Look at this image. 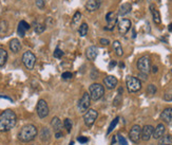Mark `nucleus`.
I'll return each mask as SVG.
<instances>
[{
    "instance_id": "nucleus-23",
    "label": "nucleus",
    "mask_w": 172,
    "mask_h": 145,
    "mask_svg": "<svg viewBox=\"0 0 172 145\" xmlns=\"http://www.w3.org/2000/svg\"><path fill=\"white\" fill-rule=\"evenodd\" d=\"M51 126L53 127V129L55 130V132H61V127H62V124H61V121L57 118V117H54L52 119V122H51Z\"/></svg>"
},
{
    "instance_id": "nucleus-34",
    "label": "nucleus",
    "mask_w": 172,
    "mask_h": 145,
    "mask_svg": "<svg viewBox=\"0 0 172 145\" xmlns=\"http://www.w3.org/2000/svg\"><path fill=\"white\" fill-rule=\"evenodd\" d=\"M117 139H118V143L120 145H128V142H127L126 138L123 137L121 135H119V133L117 135Z\"/></svg>"
},
{
    "instance_id": "nucleus-38",
    "label": "nucleus",
    "mask_w": 172,
    "mask_h": 145,
    "mask_svg": "<svg viewBox=\"0 0 172 145\" xmlns=\"http://www.w3.org/2000/svg\"><path fill=\"white\" fill-rule=\"evenodd\" d=\"M120 102H121V94H117V96H116L114 99V101H113V105L117 106Z\"/></svg>"
},
{
    "instance_id": "nucleus-46",
    "label": "nucleus",
    "mask_w": 172,
    "mask_h": 145,
    "mask_svg": "<svg viewBox=\"0 0 172 145\" xmlns=\"http://www.w3.org/2000/svg\"><path fill=\"white\" fill-rule=\"evenodd\" d=\"M157 71H159V67H157V66L152 67V72H153V73H156Z\"/></svg>"
},
{
    "instance_id": "nucleus-20",
    "label": "nucleus",
    "mask_w": 172,
    "mask_h": 145,
    "mask_svg": "<svg viewBox=\"0 0 172 145\" xmlns=\"http://www.w3.org/2000/svg\"><path fill=\"white\" fill-rule=\"evenodd\" d=\"M10 49H11V51L14 53H17L20 51L21 44H20V41H19V39H17V38H13V39L10 41Z\"/></svg>"
},
{
    "instance_id": "nucleus-36",
    "label": "nucleus",
    "mask_w": 172,
    "mask_h": 145,
    "mask_svg": "<svg viewBox=\"0 0 172 145\" xmlns=\"http://www.w3.org/2000/svg\"><path fill=\"white\" fill-rule=\"evenodd\" d=\"M62 55H63V52L59 48L55 49V51H54V57L55 58H61Z\"/></svg>"
},
{
    "instance_id": "nucleus-19",
    "label": "nucleus",
    "mask_w": 172,
    "mask_h": 145,
    "mask_svg": "<svg viewBox=\"0 0 172 145\" xmlns=\"http://www.w3.org/2000/svg\"><path fill=\"white\" fill-rule=\"evenodd\" d=\"M27 30H30V24L27 23V21L21 20L20 22H19L17 32H18V34L21 36V37H23V36L26 35V32L27 31Z\"/></svg>"
},
{
    "instance_id": "nucleus-42",
    "label": "nucleus",
    "mask_w": 172,
    "mask_h": 145,
    "mask_svg": "<svg viewBox=\"0 0 172 145\" xmlns=\"http://www.w3.org/2000/svg\"><path fill=\"white\" fill-rule=\"evenodd\" d=\"M99 41H101V44H104V46H106V44L108 46V44H110L109 39H107V38H101V39L99 40Z\"/></svg>"
},
{
    "instance_id": "nucleus-27",
    "label": "nucleus",
    "mask_w": 172,
    "mask_h": 145,
    "mask_svg": "<svg viewBox=\"0 0 172 145\" xmlns=\"http://www.w3.org/2000/svg\"><path fill=\"white\" fill-rule=\"evenodd\" d=\"M7 60V52L4 49L0 48V68L5 65Z\"/></svg>"
},
{
    "instance_id": "nucleus-45",
    "label": "nucleus",
    "mask_w": 172,
    "mask_h": 145,
    "mask_svg": "<svg viewBox=\"0 0 172 145\" xmlns=\"http://www.w3.org/2000/svg\"><path fill=\"white\" fill-rule=\"evenodd\" d=\"M62 137V132H55V138L56 139H59Z\"/></svg>"
},
{
    "instance_id": "nucleus-48",
    "label": "nucleus",
    "mask_w": 172,
    "mask_h": 145,
    "mask_svg": "<svg viewBox=\"0 0 172 145\" xmlns=\"http://www.w3.org/2000/svg\"><path fill=\"white\" fill-rule=\"evenodd\" d=\"M70 145H74V142H73V141H71V142H70Z\"/></svg>"
},
{
    "instance_id": "nucleus-21",
    "label": "nucleus",
    "mask_w": 172,
    "mask_h": 145,
    "mask_svg": "<svg viewBox=\"0 0 172 145\" xmlns=\"http://www.w3.org/2000/svg\"><path fill=\"white\" fill-rule=\"evenodd\" d=\"M150 11H151V14H152V18H153V21L155 22L156 24H160L162 22V19H160V12L155 9V7L153 4L150 5Z\"/></svg>"
},
{
    "instance_id": "nucleus-6",
    "label": "nucleus",
    "mask_w": 172,
    "mask_h": 145,
    "mask_svg": "<svg viewBox=\"0 0 172 145\" xmlns=\"http://www.w3.org/2000/svg\"><path fill=\"white\" fill-rule=\"evenodd\" d=\"M22 63H23V65L27 67V69L32 70V69L34 68L35 63H36V56L34 55V53L31 51L24 52L23 55H22Z\"/></svg>"
},
{
    "instance_id": "nucleus-10",
    "label": "nucleus",
    "mask_w": 172,
    "mask_h": 145,
    "mask_svg": "<svg viewBox=\"0 0 172 145\" xmlns=\"http://www.w3.org/2000/svg\"><path fill=\"white\" fill-rule=\"evenodd\" d=\"M129 138L133 143H138L141 139V127L140 125H134L129 132Z\"/></svg>"
},
{
    "instance_id": "nucleus-5",
    "label": "nucleus",
    "mask_w": 172,
    "mask_h": 145,
    "mask_svg": "<svg viewBox=\"0 0 172 145\" xmlns=\"http://www.w3.org/2000/svg\"><path fill=\"white\" fill-rule=\"evenodd\" d=\"M137 69L140 73H145V74H148L149 72L151 71V60H150V57L145 56L140 57V60H137Z\"/></svg>"
},
{
    "instance_id": "nucleus-31",
    "label": "nucleus",
    "mask_w": 172,
    "mask_h": 145,
    "mask_svg": "<svg viewBox=\"0 0 172 145\" xmlns=\"http://www.w3.org/2000/svg\"><path fill=\"white\" fill-rule=\"evenodd\" d=\"M157 91V88L155 85H149L148 87H147V94H149V96H153V94L156 93Z\"/></svg>"
},
{
    "instance_id": "nucleus-37",
    "label": "nucleus",
    "mask_w": 172,
    "mask_h": 145,
    "mask_svg": "<svg viewBox=\"0 0 172 145\" xmlns=\"http://www.w3.org/2000/svg\"><path fill=\"white\" fill-rule=\"evenodd\" d=\"M36 5H37L39 9H43L44 5H46V0H37V1H36Z\"/></svg>"
},
{
    "instance_id": "nucleus-40",
    "label": "nucleus",
    "mask_w": 172,
    "mask_h": 145,
    "mask_svg": "<svg viewBox=\"0 0 172 145\" xmlns=\"http://www.w3.org/2000/svg\"><path fill=\"white\" fill-rule=\"evenodd\" d=\"M72 76H73V75H72L71 72H63L61 75V77L63 80H69V79H71Z\"/></svg>"
},
{
    "instance_id": "nucleus-12",
    "label": "nucleus",
    "mask_w": 172,
    "mask_h": 145,
    "mask_svg": "<svg viewBox=\"0 0 172 145\" xmlns=\"http://www.w3.org/2000/svg\"><path fill=\"white\" fill-rule=\"evenodd\" d=\"M154 127L152 125H145L141 127V140L143 141H149L153 137Z\"/></svg>"
},
{
    "instance_id": "nucleus-29",
    "label": "nucleus",
    "mask_w": 172,
    "mask_h": 145,
    "mask_svg": "<svg viewBox=\"0 0 172 145\" xmlns=\"http://www.w3.org/2000/svg\"><path fill=\"white\" fill-rule=\"evenodd\" d=\"M118 121H119V118H118V117H116V118L113 120L112 122H111L110 126H109V128H108V130H107V135H110V133L113 132V129H114V128L116 127V125H117Z\"/></svg>"
},
{
    "instance_id": "nucleus-33",
    "label": "nucleus",
    "mask_w": 172,
    "mask_h": 145,
    "mask_svg": "<svg viewBox=\"0 0 172 145\" xmlns=\"http://www.w3.org/2000/svg\"><path fill=\"white\" fill-rule=\"evenodd\" d=\"M44 30H46V27L43 26V24L41 23H38L37 26L35 27V32L38 33V34H40V33H42Z\"/></svg>"
},
{
    "instance_id": "nucleus-30",
    "label": "nucleus",
    "mask_w": 172,
    "mask_h": 145,
    "mask_svg": "<svg viewBox=\"0 0 172 145\" xmlns=\"http://www.w3.org/2000/svg\"><path fill=\"white\" fill-rule=\"evenodd\" d=\"M7 21L5 20H2L0 21V34H4V33H7Z\"/></svg>"
},
{
    "instance_id": "nucleus-47",
    "label": "nucleus",
    "mask_w": 172,
    "mask_h": 145,
    "mask_svg": "<svg viewBox=\"0 0 172 145\" xmlns=\"http://www.w3.org/2000/svg\"><path fill=\"white\" fill-rule=\"evenodd\" d=\"M168 30H169V32H171V33H172V22H171V23L168 26Z\"/></svg>"
},
{
    "instance_id": "nucleus-22",
    "label": "nucleus",
    "mask_w": 172,
    "mask_h": 145,
    "mask_svg": "<svg viewBox=\"0 0 172 145\" xmlns=\"http://www.w3.org/2000/svg\"><path fill=\"white\" fill-rule=\"evenodd\" d=\"M132 10V5L130 3H124L120 5V8H119V11H118V15L120 16H125L127 15V14H129L131 12Z\"/></svg>"
},
{
    "instance_id": "nucleus-26",
    "label": "nucleus",
    "mask_w": 172,
    "mask_h": 145,
    "mask_svg": "<svg viewBox=\"0 0 172 145\" xmlns=\"http://www.w3.org/2000/svg\"><path fill=\"white\" fill-rule=\"evenodd\" d=\"M157 145H172V136L170 135H166L162 137L159 141Z\"/></svg>"
},
{
    "instance_id": "nucleus-3",
    "label": "nucleus",
    "mask_w": 172,
    "mask_h": 145,
    "mask_svg": "<svg viewBox=\"0 0 172 145\" xmlns=\"http://www.w3.org/2000/svg\"><path fill=\"white\" fill-rule=\"evenodd\" d=\"M89 93H90L91 100L93 101H98L99 99H101L105 94V88L104 86L101 85L98 83H94L92 85H90L89 87Z\"/></svg>"
},
{
    "instance_id": "nucleus-18",
    "label": "nucleus",
    "mask_w": 172,
    "mask_h": 145,
    "mask_svg": "<svg viewBox=\"0 0 172 145\" xmlns=\"http://www.w3.org/2000/svg\"><path fill=\"white\" fill-rule=\"evenodd\" d=\"M86 55H87V58L89 60H95L97 55H98V49L95 46H91L89 47L86 51Z\"/></svg>"
},
{
    "instance_id": "nucleus-28",
    "label": "nucleus",
    "mask_w": 172,
    "mask_h": 145,
    "mask_svg": "<svg viewBox=\"0 0 172 145\" xmlns=\"http://www.w3.org/2000/svg\"><path fill=\"white\" fill-rule=\"evenodd\" d=\"M88 24L86 23V22H84V23H81V26L79 27V30H78V32H79V35L81 36V37H85L86 35H87V33H88Z\"/></svg>"
},
{
    "instance_id": "nucleus-25",
    "label": "nucleus",
    "mask_w": 172,
    "mask_h": 145,
    "mask_svg": "<svg viewBox=\"0 0 172 145\" xmlns=\"http://www.w3.org/2000/svg\"><path fill=\"white\" fill-rule=\"evenodd\" d=\"M113 48L115 50V53L117 56H123L124 54V50H123V47H121L120 43L118 40H115L113 41Z\"/></svg>"
},
{
    "instance_id": "nucleus-17",
    "label": "nucleus",
    "mask_w": 172,
    "mask_h": 145,
    "mask_svg": "<svg viewBox=\"0 0 172 145\" xmlns=\"http://www.w3.org/2000/svg\"><path fill=\"white\" fill-rule=\"evenodd\" d=\"M101 4V0H88L87 4H86V9L89 12H94V11L98 10Z\"/></svg>"
},
{
    "instance_id": "nucleus-1",
    "label": "nucleus",
    "mask_w": 172,
    "mask_h": 145,
    "mask_svg": "<svg viewBox=\"0 0 172 145\" xmlns=\"http://www.w3.org/2000/svg\"><path fill=\"white\" fill-rule=\"evenodd\" d=\"M17 123V116L13 110L7 109L0 113V132H10Z\"/></svg>"
},
{
    "instance_id": "nucleus-24",
    "label": "nucleus",
    "mask_w": 172,
    "mask_h": 145,
    "mask_svg": "<svg viewBox=\"0 0 172 145\" xmlns=\"http://www.w3.org/2000/svg\"><path fill=\"white\" fill-rule=\"evenodd\" d=\"M50 137H51V132H50L49 128L44 127L41 129L40 132V139L42 142H48L50 140Z\"/></svg>"
},
{
    "instance_id": "nucleus-44",
    "label": "nucleus",
    "mask_w": 172,
    "mask_h": 145,
    "mask_svg": "<svg viewBox=\"0 0 172 145\" xmlns=\"http://www.w3.org/2000/svg\"><path fill=\"white\" fill-rule=\"evenodd\" d=\"M115 66H116V62H115V60H111L110 65H109V69H113Z\"/></svg>"
},
{
    "instance_id": "nucleus-16",
    "label": "nucleus",
    "mask_w": 172,
    "mask_h": 145,
    "mask_svg": "<svg viewBox=\"0 0 172 145\" xmlns=\"http://www.w3.org/2000/svg\"><path fill=\"white\" fill-rule=\"evenodd\" d=\"M165 132H166V127L163 123L157 124V126L154 128L153 132V137L152 138L155 139V140H160L162 137L165 136Z\"/></svg>"
},
{
    "instance_id": "nucleus-15",
    "label": "nucleus",
    "mask_w": 172,
    "mask_h": 145,
    "mask_svg": "<svg viewBox=\"0 0 172 145\" xmlns=\"http://www.w3.org/2000/svg\"><path fill=\"white\" fill-rule=\"evenodd\" d=\"M117 83H118V80L116 79L115 76L113 75H108L104 79V85L109 89V90H112L114 89L116 86H117Z\"/></svg>"
},
{
    "instance_id": "nucleus-35",
    "label": "nucleus",
    "mask_w": 172,
    "mask_h": 145,
    "mask_svg": "<svg viewBox=\"0 0 172 145\" xmlns=\"http://www.w3.org/2000/svg\"><path fill=\"white\" fill-rule=\"evenodd\" d=\"M80 18H81V14H80V12H76L75 15L73 16V21H72V23L73 24L77 23V22L80 20Z\"/></svg>"
},
{
    "instance_id": "nucleus-2",
    "label": "nucleus",
    "mask_w": 172,
    "mask_h": 145,
    "mask_svg": "<svg viewBox=\"0 0 172 145\" xmlns=\"http://www.w3.org/2000/svg\"><path fill=\"white\" fill-rule=\"evenodd\" d=\"M38 133V130L36 128L35 125L33 124H27L24 125L23 127L20 129V132H18V139L21 142H30L34 140Z\"/></svg>"
},
{
    "instance_id": "nucleus-39",
    "label": "nucleus",
    "mask_w": 172,
    "mask_h": 145,
    "mask_svg": "<svg viewBox=\"0 0 172 145\" xmlns=\"http://www.w3.org/2000/svg\"><path fill=\"white\" fill-rule=\"evenodd\" d=\"M77 141H78L79 143L84 144V143H87V142H88V138H87V137H84V136H80V137L77 138Z\"/></svg>"
},
{
    "instance_id": "nucleus-14",
    "label": "nucleus",
    "mask_w": 172,
    "mask_h": 145,
    "mask_svg": "<svg viewBox=\"0 0 172 145\" xmlns=\"http://www.w3.org/2000/svg\"><path fill=\"white\" fill-rule=\"evenodd\" d=\"M131 28V21L129 19H121L118 23V32L120 35H125Z\"/></svg>"
},
{
    "instance_id": "nucleus-7",
    "label": "nucleus",
    "mask_w": 172,
    "mask_h": 145,
    "mask_svg": "<svg viewBox=\"0 0 172 145\" xmlns=\"http://www.w3.org/2000/svg\"><path fill=\"white\" fill-rule=\"evenodd\" d=\"M90 104H91L90 93L85 92L84 94H82L81 99H80L79 102H78V110H79V112H81V113L87 112V111L89 110V107H90Z\"/></svg>"
},
{
    "instance_id": "nucleus-32",
    "label": "nucleus",
    "mask_w": 172,
    "mask_h": 145,
    "mask_svg": "<svg viewBox=\"0 0 172 145\" xmlns=\"http://www.w3.org/2000/svg\"><path fill=\"white\" fill-rule=\"evenodd\" d=\"M63 126L66 129V132H70L71 129H72V126H73V124H72V121L70 119H65V121H63Z\"/></svg>"
},
{
    "instance_id": "nucleus-13",
    "label": "nucleus",
    "mask_w": 172,
    "mask_h": 145,
    "mask_svg": "<svg viewBox=\"0 0 172 145\" xmlns=\"http://www.w3.org/2000/svg\"><path fill=\"white\" fill-rule=\"evenodd\" d=\"M160 120L167 125H172V107H168L160 113Z\"/></svg>"
},
{
    "instance_id": "nucleus-9",
    "label": "nucleus",
    "mask_w": 172,
    "mask_h": 145,
    "mask_svg": "<svg viewBox=\"0 0 172 145\" xmlns=\"http://www.w3.org/2000/svg\"><path fill=\"white\" fill-rule=\"evenodd\" d=\"M97 117H98V113H97L96 110L89 109L84 116V121H85L86 126L89 127V128L92 127L93 124L95 123V120L97 119Z\"/></svg>"
},
{
    "instance_id": "nucleus-43",
    "label": "nucleus",
    "mask_w": 172,
    "mask_h": 145,
    "mask_svg": "<svg viewBox=\"0 0 172 145\" xmlns=\"http://www.w3.org/2000/svg\"><path fill=\"white\" fill-rule=\"evenodd\" d=\"M164 100H165V101H172V96L166 93L165 96H164Z\"/></svg>"
},
{
    "instance_id": "nucleus-11",
    "label": "nucleus",
    "mask_w": 172,
    "mask_h": 145,
    "mask_svg": "<svg viewBox=\"0 0 172 145\" xmlns=\"http://www.w3.org/2000/svg\"><path fill=\"white\" fill-rule=\"evenodd\" d=\"M117 17L118 15L114 12H109L106 15V20L108 22L107 27L105 28L108 31H112L113 29H114V27L116 26V23H117Z\"/></svg>"
},
{
    "instance_id": "nucleus-41",
    "label": "nucleus",
    "mask_w": 172,
    "mask_h": 145,
    "mask_svg": "<svg viewBox=\"0 0 172 145\" xmlns=\"http://www.w3.org/2000/svg\"><path fill=\"white\" fill-rule=\"evenodd\" d=\"M138 77H140V79H138V80H140V82H141V80H144V82H146V80H148V75L145 74V73H140V74H138Z\"/></svg>"
},
{
    "instance_id": "nucleus-4",
    "label": "nucleus",
    "mask_w": 172,
    "mask_h": 145,
    "mask_svg": "<svg viewBox=\"0 0 172 145\" xmlns=\"http://www.w3.org/2000/svg\"><path fill=\"white\" fill-rule=\"evenodd\" d=\"M126 85L130 93L137 92V91H140L141 89V82L137 77H134V76H127Z\"/></svg>"
},
{
    "instance_id": "nucleus-8",
    "label": "nucleus",
    "mask_w": 172,
    "mask_h": 145,
    "mask_svg": "<svg viewBox=\"0 0 172 145\" xmlns=\"http://www.w3.org/2000/svg\"><path fill=\"white\" fill-rule=\"evenodd\" d=\"M36 111L40 119H44L48 117L49 114V106L44 100H39L37 103V107H36Z\"/></svg>"
}]
</instances>
